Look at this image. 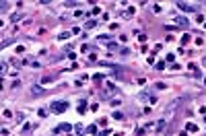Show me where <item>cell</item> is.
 I'll return each mask as SVG.
<instances>
[{
	"instance_id": "cell-10",
	"label": "cell",
	"mask_w": 206,
	"mask_h": 136,
	"mask_svg": "<svg viewBox=\"0 0 206 136\" xmlns=\"http://www.w3.org/2000/svg\"><path fill=\"white\" fill-rule=\"evenodd\" d=\"M99 136H107V132H101V134H99Z\"/></svg>"
},
{
	"instance_id": "cell-9",
	"label": "cell",
	"mask_w": 206,
	"mask_h": 136,
	"mask_svg": "<svg viewBox=\"0 0 206 136\" xmlns=\"http://www.w3.org/2000/svg\"><path fill=\"white\" fill-rule=\"evenodd\" d=\"M161 128H165V120H161V122L157 124V130H161Z\"/></svg>"
},
{
	"instance_id": "cell-1",
	"label": "cell",
	"mask_w": 206,
	"mask_h": 136,
	"mask_svg": "<svg viewBox=\"0 0 206 136\" xmlns=\"http://www.w3.org/2000/svg\"><path fill=\"white\" fill-rule=\"evenodd\" d=\"M68 109V103L66 101H56V103H52V107H50V111H54V113H62V111H66Z\"/></svg>"
},
{
	"instance_id": "cell-7",
	"label": "cell",
	"mask_w": 206,
	"mask_h": 136,
	"mask_svg": "<svg viewBox=\"0 0 206 136\" xmlns=\"http://www.w3.org/2000/svg\"><path fill=\"white\" fill-rule=\"evenodd\" d=\"M58 130H60V132H68V130H70V126H68V124H62L60 128H56V132H58Z\"/></svg>"
},
{
	"instance_id": "cell-8",
	"label": "cell",
	"mask_w": 206,
	"mask_h": 136,
	"mask_svg": "<svg viewBox=\"0 0 206 136\" xmlns=\"http://www.w3.org/2000/svg\"><path fill=\"white\" fill-rule=\"evenodd\" d=\"M95 25H97V23H95V21H89V23H87V25H85V27H87V29H93Z\"/></svg>"
},
{
	"instance_id": "cell-5",
	"label": "cell",
	"mask_w": 206,
	"mask_h": 136,
	"mask_svg": "<svg viewBox=\"0 0 206 136\" xmlns=\"http://www.w3.org/2000/svg\"><path fill=\"white\" fill-rule=\"evenodd\" d=\"M43 91H45V89H41L39 85H35V87H31V93H33V95H43Z\"/></svg>"
},
{
	"instance_id": "cell-2",
	"label": "cell",
	"mask_w": 206,
	"mask_h": 136,
	"mask_svg": "<svg viewBox=\"0 0 206 136\" xmlns=\"http://www.w3.org/2000/svg\"><path fill=\"white\" fill-rule=\"evenodd\" d=\"M175 6L181 8L184 12H194V10H196V6H192V4H188V2H175Z\"/></svg>"
},
{
	"instance_id": "cell-3",
	"label": "cell",
	"mask_w": 206,
	"mask_h": 136,
	"mask_svg": "<svg viewBox=\"0 0 206 136\" xmlns=\"http://www.w3.org/2000/svg\"><path fill=\"white\" fill-rule=\"evenodd\" d=\"M116 93H118V89L113 87V85H107L105 91H103V95H105V97H111V95H116Z\"/></svg>"
},
{
	"instance_id": "cell-4",
	"label": "cell",
	"mask_w": 206,
	"mask_h": 136,
	"mask_svg": "<svg viewBox=\"0 0 206 136\" xmlns=\"http://www.w3.org/2000/svg\"><path fill=\"white\" fill-rule=\"evenodd\" d=\"M140 99H142V101H148V103H155V97H153L151 93H140Z\"/></svg>"
},
{
	"instance_id": "cell-6",
	"label": "cell",
	"mask_w": 206,
	"mask_h": 136,
	"mask_svg": "<svg viewBox=\"0 0 206 136\" xmlns=\"http://www.w3.org/2000/svg\"><path fill=\"white\" fill-rule=\"evenodd\" d=\"M173 21L177 23V25H179V27H184V25H186V23H188V21H186L184 17H173Z\"/></svg>"
}]
</instances>
